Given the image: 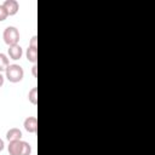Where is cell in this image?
<instances>
[{
	"label": "cell",
	"mask_w": 155,
	"mask_h": 155,
	"mask_svg": "<svg viewBox=\"0 0 155 155\" xmlns=\"http://www.w3.org/2000/svg\"><path fill=\"white\" fill-rule=\"evenodd\" d=\"M5 73H6V79L10 82H13V84H17V82L22 81V79L24 76V70L18 64H10Z\"/></svg>",
	"instance_id": "1"
},
{
	"label": "cell",
	"mask_w": 155,
	"mask_h": 155,
	"mask_svg": "<svg viewBox=\"0 0 155 155\" xmlns=\"http://www.w3.org/2000/svg\"><path fill=\"white\" fill-rule=\"evenodd\" d=\"M2 39H4V42L8 46H13V45H17L18 41H19V31L16 27H7L4 33H2Z\"/></svg>",
	"instance_id": "2"
},
{
	"label": "cell",
	"mask_w": 155,
	"mask_h": 155,
	"mask_svg": "<svg viewBox=\"0 0 155 155\" xmlns=\"http://www.w3.org/2000/svg\"><path fill=\"white\" fill-rule=\"evenodd\" d=\"M23 126L25 128L27 132L29 133H35L38 131V119L35 116H28L24 122H23Z\"/></svg>",
	"instance_id": "3"
},
{
	"label": "cell",
	"mask_w": 155,
	"mask_h": 155,
	"mask_svg": "<svg viewBox=\"0 0 155 155\" xmlns=\"http://www.w3.org/2000/svg\"><path fill=\"white\" fill-rule=\"evenodd\" d=\"M2 6H4L5 10L7 11L8 16L16 15V13L18 12V10H19V4H18V1H16V0H5L4 4H2Z\"/></svg>",
	"instance_id": "4"
},
{
	"label": "cell",
	"mask_w": 155,
	"mask_h": 155,
	"mask_svg": "<svg viewBox=\"0 0 155 155\" xmlns=\"http://www.w3.org/2000/svg\"><path fill=\"white\" fill-rule=\"evenodd\" d=\"M7 53H8V56H10L11 59L17 61V59H19V58L22 57V54H23V50H22V47L17 44V45H13V46H8V51H7Z\"/></svg>",
	"instance_id": "5"
},
{
	"label": "cell",
	"mask_w": 155,
	"mask_h": 155,
	"mask_svg": "<svg viewBox=\"0 0 155 155\" xmlns=\"http://www.w3.org/2000/svg\"><path fill=\"white\" fill-rule=\"evenodd\" d=\"M6 139L8 142L13 140H22V131L17 127H12L6 132Z\"/></svg>",
	"instance_id": "6"
},
{
	"label": "cell",
	"mask_w": 155,
	"mask_h": 155,
	"mask_svg": "<svg viewBox=\"0 0 155 155\" xmlns=\"http://www.w3.org/2000/svg\"><path fill=\"white\" fill-rule=\"evenodd\" d=\"M21 149H22V140H13L8 143L7 150L10 155H21Z\"/></svg>",
	"instance_id": "7"
},
{
	"label": "cell",
	"mask_w": 155,
	"mask_h": 155,
	"mask_svg": "<svg viewBox=\"0 0 155 155\" xmlns=\"http://www.w3.org/2000/svg\"><path fill=\"white\" fill-rule=\"evenodd\" d=\"M25 56H27V59L34 64H36L38 62V48L36 47H28L27 48V52H25Z\"/></svg>",
	"instance_id": "8"
},
{
	"label": "cell",
	"mask_w": 155,
	"mask_h": 155,
	"mask_svg": "<svg viewBox=\"0 0 155 155\" xmlns=\"http://www.w3.org/2000/svg\"><path fill=\"white\" fill-rule=\"evenodd\" d=\"M8 65H10V61H8L7 56L5 53H1L0 52V73L6 71V69H7Z\"/></svg>",
	"instance_id": "9"
},
{
	"label": "cell",
	"mask_w": 155,
	"mask_h": 155,
	"mask_svg": "<svg viewBox=\"0 0 155 155\" xmlns=\"http://www.w3.org/2000/svg\"><path fill=\"white\" fill-rule=\"evenodd\" d=\"M28 99H29V102H30L31 104H34V105L38 104V88H36V87H33V88L29 91V93H28Z\"/></svg>",
	"instance_id": "10"
},
{
	"label": "cell",
	"mask_w": 155,
	"mask_h": 155,
	"mask_svg": "<svg viewBox=\"0 0 155 155\" xmlns=\"http://www.w3.org/2000/svg\"><path fill=\"white\" fill-rule=\"evenodd\" d=\"M31 154V147L28 142L22 140V149H21V155H30Z\"/></svg>",
	"instance_id": "11"
},
{
	"label": "cell",
	"mask_w": 155,
	"mask_h": 155,
	"mask_svg": "<svg viewBox=\"0 0 155 155\" xmlns=\"http://www.w3.org/2000/svg\"><path fill=\"white\" fill-rule=\"evenodd\" d=\"M7 17H8V13H7V11L5 10V7H4L2 5H0V22L5 21Z\"/></svg>",
	"instance_id": "12"
},
{
	"label": "cell",
	"mask_w": 155,
	"mask_h": 155,
	"mask_svg": "<svg viewBox=\"0 0 155 155\" xmlns=\"http://www.w3.org/2000/svg\"><path fill=\"white\" fill-rule=\"evenodd\" d=\"M29 46H30V47H36V48H38V36H36V35H34V36L30 39Z\"/></svg>",
	"instance_id": "13"
},
{
	"label": "cell",
	"mask_w": 155,
	"mask_h": 155,
	"mask_svg": "<svg viewBox=\"0 0 155 155\" xmlns=\"http://www.w3.org/2000/svg\"><path fill=\"white\" fill-rule=\"evenodd\" d=\"M31 73H33V75L36 78V75H38V65H36V64L33 65V68H31Z\"/></svg>",
	"instance_id": "14"
},
{
	"label": "cell",
	"mask_w": 155,
	"mask_h": 155,
	"mask_svg": "<svg viewBox=\"0 0 155 155\" xmlns=\"http://www.w3.org/2000/svg\"><path fill=\"white\" fill-rule=\"evenodd\" d=\"M4 81H5V78H4V76H2V74L0 73V87L4 85Z\"/></svg>",
	"instance_id": "15"
},
{
	"label": "cell",
	"mask_w": 155,
	"mask_h": 155,
	"mask_svg": "<svg viewBox=\"0 0 155 155\" xmlns=\"http://www.w3.org/2000/svg\"><path fill=\"white\" fill-rule=\"evenodd\" d=\"M4 148H5V144H4V140L0 138V151H2L4 150Z\"/></svg>",
	"instance_id": "16"
}]
</instances>
